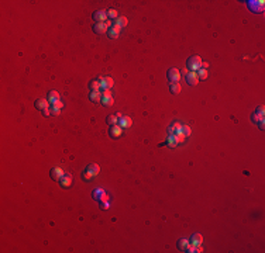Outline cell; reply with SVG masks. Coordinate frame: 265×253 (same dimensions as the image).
I'll return each mask as SVG.
<instances>
[{"mask_svg":"<svg viewBox=\"0 0 265 253\" xmlns=\"http://www.w3.org/2000/svg\"><path fill=\"white\" fill-rule=\"evenodd\" d=\"M101 94H103V97H101V104H103L104 107H110V106L114 104V100H113V97H112L110 90H104Z\"/></svg>","mask_w":265,"mask_h":253,"instance_id":"3957f363","label":"cell"},{"mask_svg":"<svg viewBox=\"0 0 265 253\" xmlns=\"http://www.w3.org/2000/svg\"><path fill=\"white\" fill-rule=\"evenodd\" d=\"M109 134H110V136L112 138H118L121 134H123V128H121L118 124H116V125H112L110 126V129H109Z\"/></svg>","mask_w":265,"mask_h":253,"instance_id":"9c48e42d","label":"cell"},{"mask_svg":"<svg viewBox=\"0 0 265 253\" xmlns=\"http://www.w3.org/2000/svg\"><path fill=\"white\" fill-rule=\"evenodd\" d=\"M255 114H258L259 117H262V118H264V106H259L258 108L255 110Z\"/></svg>","mask_w":265,"mask_h":253,"instance_id":"1f68e13d","label":"cell"},{"mask_svg":"<svg viewBox=\"0 0 265 253\" xmlns=\"http://www.w3.org/2000/svg\"><path fill=\"white\" fill-rule=\"evenodd\" d=\"M87 170L90 171V173L93 174V176H96V174H99V171H100V167H99V165H96V163H90L89 166H87Z\"/></svg>","mask_w":265,"mask_h":253,"instance_id":"ffe728a7","label":"cell"},{"mask_svg":"<svg viewBox=\"0 0 265 253\" xmlns=\"http://www.w3.org/2000/svg\"><path fill=\"white\" fill-rule=\"evenodd\" d=\"M132 124V120L128 117V115H123L121 118H118V125L121 126V128H130Z\"/></svg>","mask_w":265,"mask_h":253,"instance_id":"8fae6325","label":"cell"},{"mask_svg":"<svg viewBox=\"0 0 265 253\" xmlns=\"http://www.w3.org/2000/svg\"><path fill=\"white\" fill-rule=\"evenodd\" d=\"M202 58L197 55L195 56H190V58L188 59V62H186V65H188V69L190 70V72H195V70H199L200 67H202Z\"/></svg>","mask_w":265,"mask_h":253,"instance_id":"6da1fadb","label":"cell"},{"mask_svg":"<svg viewBox=\"0 0 265 253\" xmlns=\"http://www.w3.org/2000/svg\"><path fill=\"white\" fill-rule=\"evenodd\" d=\"M107 25L106 22H96L95 25H93V31H95L96 34H104L107 31Z\"/></svg>","mask_w":265,"mask_h":253,"instance_id":"9a60e30c","label":"cell"},{"mask_svg":"<svg viewBox=\"0 0 265 253\" xmlns=\"http://www.w3.org/2000/svg\"><path fill=\"white\" fill-rule=\"evenodd\" d=\"M127 22H128V20L126 18V17H117V18H116V24L114 25H117L118 28H121V27H126L127 25Z\"/></svg>","mask_w":265,"mask_h":253,"instance_id":"44dd1931","label":"cell"},{"mask_svg":"<svg viewBox=\"0 0 265 253\" xmlns=\"http://www.w3.org/2000/svg\"><path fill=\"white\" fill-rule=\"evenodd\" d=\"M186 139V136L182 134V132H178V134H175V141H176V145L178 143H183Z\"/></svg>","mask_w":265,"mask_h":253,"instance_id":"484cf974","label":"cell"},{"mask_svg":"<svg viewBox=\"0 0 265 253\" xmlns=\"http://www.w3.org/2000/svg\"><path fill=\"white\" fill-rule=\"evenodd\" d=\"M101 97H103V94H101L100 90H93V92H90V94H89V100L95 104L101 103Z\"/></svg>","mask_w":265,"mask_h":253,"instance_id":"8992f818","label":"cell"},{"mask_svg":"<svg viewBox=\"0 0 265 253\" xmlns=\"http://www.w3.org/2000/svg\"><path fill=\"white\" fill-rule=\"evenodd\" d=\"M107 35H109V38H118V35H120V28L117 27V25H112V27L109 28V31H107Z\"/></svg>","mask_w":265,"mask_h":253,"instance_id":"2e32d148","label":"cell"},{"mask_svg":"<svg viewBox=\"0 0 265 253\" xmlns=\"http://www.w3.org/2000/svg\"><path fill=\"white\" fill-rule=\"evenodd\" d=\"M42 115H44V117H51V111H49V107H48V108H45V110H42Z\"/></svg>","mask_w":265,"mask_h":253,"instance_id":"836d02e7","label":"cell"},{"mask_svg":"<svg viewBox=\"0 0 265 253\" xmlns=\"http://www.w3.org/2000/svg\"><path fill=\"white\" fill-rule=\"evenodd\" d=\"M166 145L171 146V148H175L176 146V141H175V135H169L166 138Z\"/></svg>","mask_w":265,"mask_h":253,"instance_id":"d4e9b609","label":"cell"},{"mask_svg":"<svg viewBox=\"0 0 265 253\" xmlns=\"http://www.w3.org/2000/svg\"><path fill=\"white\" fill-rule=\"evenodd\" d=\"M92 177H93V174L90 173L87 169L83 171V174H82V179H83V180H89V179H92Z\"/></svg>","mask_w":265,"mask_h":253,"instance_id":"f546056e","label":"cell"},{"mask_svg":"<svg viewBox=\"0 0 265 253\" xmlns=\"http://www.w3.org/2000/svg\"><path fill=\"white\" fill-rule=\"evenodd\" d=\"M203 242V236L200 233H195L193 236L190 238V245L192 246H200Z\"/></svg>","mask_w":265,"mask_h":253,"instance_id":"e0dca14e","label":"cell"},{"mask_svg":"<svg viewBox=\"0 0 265 253\" xmlns=\"http://www.w3.org/2000/svg\"><path fill=\"white\" fill-rule=\"evenodd\" d=\"M109 207H110V204H109V202H103V204L100 205V208H101V210H107V208H109Z\"/></svg>","mask_w":265,"mask_h":253,"instance_id":"8d00e7d4","label":"cell"},{"mask_svg":"<svg viewBox=\"0 0 265 253\" xmlns=\"http://www.w3.org/2000/svg\"><path fill=\"white\" fill-rule=\"evenodd\" d=\"M93 18L96 22H106L107 20V11L106 10H99L93 14Z\"/></svg>","mask_w":265,"mask_h":253,"instance_id":"30bf717a","label":"cell"},{"mask_svg":"<svg viewBox=\"0 0 265 253\" xmlns=\"http://www.w3.org/2000/svg\"><path fill=\"white\" fill-rule=\"evenodd\" d=\"M179 79H180L179 69H176V67H172V69L168 70V80L171 82V83H179Z\"/></svg>","mask_w":265,"mask_h":253,"instance_id":"7a4b0ae2","label":"cell"},{"mask_svg":"<svg viewBox=\"0 0 265 253\" xmlns=\"http://www.w3.org/2000/svg\"><path fill=\"white\" fill-rule=\"evenodd\" d=\"M264 125H265V122H264V118H262V120H259V121H258V128H259V129H261V131H262V129L265 128Z\"/></svg>","mask_w":265,"mask_h":253,"instance_id":"e575fe53","label":"cell"},{"mask_svg":"<svg viewBox=\"0 0 265 253\" xmlns=\"http://www.w3.org/2000/svg\"><path fill=\"white\" fill-rule=\"evenodd\" d=\"M117 120H118V118L116 117V114L114 115H109V117L106 118V122L109 124V125H116V124H117Z\"/></svg>","mask_w":265,"mask_h":253,"instance_id":"4316f807","label":"cell"},{"mask_svg":"<svg viewBox=\"0 0 265 253\" xmlns=\"http://www.w3.org/2000/svg\"><path fill=\"white\" fill-rule=\"evenodd\" d=\"M186 82H188V84H190V86H196V84L199 83L197 73L196 72H190V70H189V72L186 73Z\"/></svg>","mask_w":265,"mask_h":253,"instance_id":"5b68a950","label":"cell"},{"mask_svg":"<svg viewBox=\"0 0 265 253\" xmlns=\"http://www.w3.org/2000/svg\"><path fill=\"white\" fill-rule=\"evenodd\" d=\"M180 90H182V87L179 83H171V86H169V92L172 94H178V93H180Z\"/></svg>","mask_w":265,"mask_h":253,"instance_id":"7402d4cb","label":"cell"},{"mask_svg":"<svg viewBox=\"0 0 265 253\" xmlns=\"http://www.w3.org/2000/svg\"><path fill=\"white\" fill-rule=\"evenodd\" d=\"M259 120H262V117H259L258 114H255V112H254V114H252V122H254V124H257Z\"/></svg>","mask_w":265,"mask_h":253,"instance_id":"d6a6232c","label":"cell"},{"mask_svg":"<svg viewBox=\"0 0 265 253\" xmlns=\"http://www.w3.org/2000/svg\"><path fill=\"white\" fill-rule=\"evenodd\" d=\"M49 111H51V115H59L61 110L56 108V107H54V106H51V107H49Z\"/></svg>","mask_w":265,"mask_h":253,"instance_id":"4dcf8cb0","label":"cell"},{"mask_svg":"<svg viewBox=\"0 0 265 253\" xmlns=\"http://www.w3.org/2000/svg\"><path fill=\"white\" fill-rule=\"evenodd\" d=\"M34 106H35L37 110H39V111H42V110L48 108L49 107V101H48V98H38V100H35V103H34Z\"/></svg>","mask_w":265,"mask_h":253,"instance_id":"ba28073f","label":"cell"},{"mask_svg":"<svg viewBox=\"0 0 265 253\" xmlns=\"http://www.w3.org/2000/svg\"><path fill=\"white\" fill-rule=\"evenodd\" d=\"M64 171H62V169H59V167H54V169H51V179L52 180H56V181H59L61 180V177L64 176Z\"/></svg>","mask_w":265,"mask_h":253,"instance_id":"5bb4252c","label":"cell"},{"mask_svg":"<svg viewBox=\"0 0 265 253\" xmlns=\"http://www.w3.org/2000/svg\"><path fill=\"white\" fill-rule=\"evenodd\" d=\"M178 132H182V124L179 121H174L169 126V135H175Z\"/></svg>","mask_w":265,"mask_h":253,"instance_id":"4fadbf2b","label":"cell"},{"mask_svg":"<svg viewBox=\"0 0 265 253\" xmlns=\"http://www.w3.org/2000/svg\"><path fill=\"white\" fill-rule=\"evenodd\" d=\"M89 87H90V90H100L101 89V83H100V80H92L90 82V84H89Z\"/></svg>","mask_w":265,"mask_h":253,"instance_id":"603a6c76","label":"cell"},{"mask_svg":"<svg viewBox=\"0 0 265 253\" xmlns=\"http://www.w3.org/2000/svg\"><path fill=\"white\" fill-rule=\"evenodd\" d=\"M59 184H61V187L68 188L70 184H72V174H70V173H65L64 176L61 177V180H59Z\"/></svg>","mask_w":265,"mask_h":253,"instance_id":"52a82bcc","label":"cell"},{"mask_svg":"<svg viewBox=\"0 0 265 253\" xmlns=\"http://www.w3.org/2000/svg\"><path fill=\"white\" fill-rule=\"evenodd\" d=\"M117 10H114V8H110L107 11V17H110V18H117Z\"/></svg>","mask_w":265,"mask_h":253,"instance_id":"f1b7e54d","label":"cell"},{"mask_svg":"<svg viewBox=\"0 0 265 253\" xmlns=\"http://www.w3.org/2000/svg\"><path fill=\"white\" fill-rule=\"evenodd\" d=\"M182 134L185 135V136H189V135L192 134V128L189 125H182Z\"/></svg>","mask_w":265,"mask_h":253,"instance_id":"83f0119b","label":"cell"},{"mask_svg":"<svg viewBox=\"0 0 265 253\" xmlns=\"http://www.w3.org/2000/svg\"><path fill=\"white\" fill-rule=\"evenodd\" d=\"M196 73H197L199 80H205V79H207V70H206V69H202V67H200Z\"/></svg>","mask_w":265,"mask_h":253,"instance_id":"cb8c5ba5","label":"cell"},{"mask_svg":"<svg viewBox=\"0 0 265 253\" xmlns=\"http://www.w3.org/2000/svg\"><path fill=\"white\" fill-rule=\"evenodd\" d=\"M52 106H54V107H56V108H59V110H61L62 107H64V103H62V101H56V103H55V104H52Z\"/></svg>","mask_w":265,"mask_h":253,"instance_id":"d590c367","label":"cell"},{"mask_svg":"<svg viewBox=\"0 0 265 253\" xmlns=\"http://www.w3.org/2000/svg\"><path fill=\"white\" fill-rule=\"evenodd\" d=\"M93 200H96V201H107V200H109V196L104 193V190L96 188V190L93 191Z\"/></svg>","mask_w":265,"mask_h":253,"instance_id":"277c9868","label":"cell"},{"mask_svg":"<svg viewBox=\"0 0 265 253\" xmlns=\"http://www.w3.org/2000/svg\"><path fill=\"white\" fill-rule=\"evenodd\" d=\"M48 101H49V104H55L56 101H59V93L55 90L49 92L48 93Z\"/></svg>","mask_w":265,"mask_h":253,"instance_id":"ac0fdd59","label":"cell"},{"mask_svg":"<svg viewBox=\"0 0 265 253\" xmlns=\"http://www.w3.org/2000/svg\"><path fill=\"white\" fill-rule=\"evenodd\" d=\"M99 80H100L101 89H103V90H109L110 87L114 84V80H113L112 77H99Z\"/></svg>","mask_w":265,"mask_h":253,"instance_id":"7c38bea8","label":"cell"},{"mask_svg":"<svg viewBox=\"0 0 265 253\" xmlns=\"http://www.w3.org/2000/svg\"><path fill=\"white\" fill-rule=\"evenodd\" d=\"M188 247H189L188 239H179V242H178V249L182 250V252H188Z\"/></svg>","mask_w":265,"mask_h":253,"instance_id":"d6986e66","label":"cell"}]
</instances>
